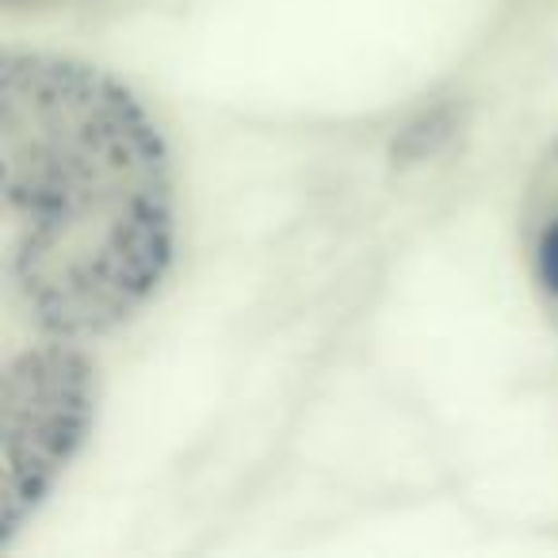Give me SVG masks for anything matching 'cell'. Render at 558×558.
<instances>
[{
	"instance_id": "6da1fadb",
	"label": "cell",
	"mask_w": 558,
	"mask_h": 558,
	"mask_svg": "<svg viewBox=\"0 0 558 558\" xmlns=\"http://www.w3.org/2000/svg\"><path fill=\"white\" fill-rule=\"evenodd\" d=\"M4 279L47 337L119 329L172 264V172L154 119L73 58L4 54Z\"/></svg>"
},
{
	"instance_id": "7a4b0ae2",
	"label": "cell",
	"mask_w": 558,
	"mask_h": 558,
	"mask_svg": "<svg viewBox=\"0 0 558 558\" xmlns=\"http://www.w3.org/2000/svg\"><path fill=\"white\" fill-rule=\"evenodd\" d=\"M96 405V367L65 337L20 352L4 367V532L24 527L81 451Z\"/></svg>"
},
{
	"instance_id": "3957f363",
	"label": "cell",
	"mask_w": 558,
	"mask_h": 558,
	"mask_svg": "<svg viewBox=\"0 0 558 558\" xmlns=\"http://www.w3.org/2000/svg\"><path fill=\"white\" fill-rule=\"evenodd\" d=\"M456 131H459V108L444 104V108H433V111H425V116L413 119V123L395 138L390 157H395V165L428 161V157H436L444 146H448Z\"/></svg>"
},
{
	"instance_id": "277c9868",
	"label": "cell",
	"mask_w": 558,
	"mask_h": 558,
	"mask_svg": "<svg viewBox=\"0 0 558 558\" xmlns=\"http://www.w3.org/2000/svg\"><path fill=\"white\" fill-rule=\"evenodd\" d=\"M535 264H539V279H543V288H547V295L558 299V218L539 233Z\"/></svg>"
}]
</instances>
